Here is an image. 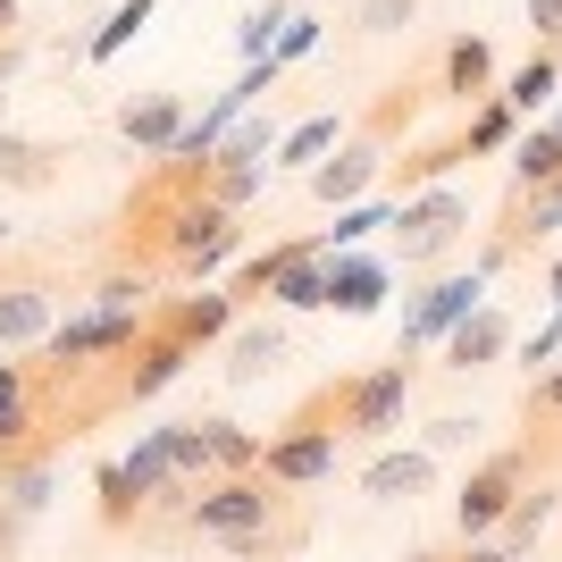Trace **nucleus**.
I'll list each match as a JSON object with an SVG mask.
<instances>
[{"instance_id":"f257e3e1","label":"nucleus","mask_w":562,"mask_h":562,"mask_svg":"<svg viewBox=\"0 0 562 562\" xmlns=\"http://www.w3.org/2000/svg\"><path fill=\"white\" fill-rule=\"evenodd\" d=\"M285 495H294V487H269L260 470H244V479H202L193 504H186V529H193V538L235 546L244 562H278L285 546L303 538V520H285V529H278Z\"/></svg>"},{"instance_id":"f03ea898","label":"nucleus","mask_w":562,"mask_h":562,"mask_svg":"<svg viewBox=\"0 0 562 562\" xmlns=\"http://www.w3.org/2000/svg\"><path fill=\"white\" fill-rule=\"evenodd\" d=\"M412 352H395V361H378V370L345 378V386H328V420L336 437H352V446H386L403 428V412H412Z\"/></svg>"},{"instance_id":"7ed1b4c3","label":"nucleus","mask_w":562,"mask_h":562,"mask_svg":"<svg viewBox=\"0 0 562 562\" xmlns=\"http://www.w3.org/2000/svg\"><path fill=\"white\" fill-rule=\"evenodd\" d=\"M336 446H345V437H336L328 395H319L260 446V479H269V487H319V479H336Z\"/></svg>"},{"instance_id":"20e7f679","label":"nucleus","mask_w":562,"mask_h":562,"mask_svg":"<svg viewBox=\"0 0 562 562\" xmlns=\"http://www.w3.org/2000/svg\"><path fill=\"white\" fill-rule=\"evenodd\" d=\"M462 235H470V202L453 186H428L412 202H395V260L403 269H437Z\"/></svg>"},{"instance_id":"39448f33","label":"nucleus","mask_w":562,"mask_h":562,"mask_svg":"<svg viewBox=\"0 0 562 562\" xmlns=\"http://www.w3.org/2000/svg\"><path fill=\"white\" fill-rule=\"evenodd\" d=\"M151 495H193V487L168 470V453L143 437L126 462L101 470V520H110V529H135V520H151Z\"/></svg>"},{"instance_id":"423d86ee","label":"nucleus","mask_w":562,"mask_h":562,"mask_svg":"<svg viewBox=\"0 0 562 562\" xmlns=\"http://www.w3.org/2000/svg\"><path fill=\"white\" fill-rule=\"evenodd\" d=\"M520 487H529V446L487 453V462L462 479V495H453V520H462V538H495V529H504V513L520 504Z\"/></svg>"},{"instance_id":"0eeeda50","label":"nucleus","mask_w":562,"mask_h":562,"mask_svg":"<svg viewBox=\"0 0 562 562\" xmlns=\"http://www.w3.org/2000/svg\"><path fill=\"white\" fill-rule=\"evenodd\" d=\"M479 303H487V278H479V269H453V278L420 285V294H412V311H403V345H395V352L446 345V336L462 328V319H470Z\"/></svg>"},{"instance_id":"6e6552de","label":"nucleus","mask_w":562,"mask_h":562,"mask_svg":"<svg viewBox=\"0 0 562 562\" xmlns=\"http://www.w3.org/2000/svg\"><path fill=\"white\" fill-rule=\"evenodd\" d=\"M143 336H151V311H85V319H68V328H50V361H59V370L126 361Z\"/></svg>"},{"instance_id":"1a4fd4ad","label":"nucleus","mask_w":562,"mask_h":562,"mask_svg":"<svg viewBox=\"0 0 562 562\" xmlns=\"http://www.w3.org/2000/svg\"><path fill=\"white\" fill-rule=\"evenodd\" d=\"M235 252H244V227H235V211H218V202H186V211L168 218V260H177L186 278H211Z\"/></svg>"},{"instance_id":"9d476101","label":"nucleus","mask_w":562,"mask_h":562,"mask_svg":"<svg viewBox=\"0 0 562 562\" xmlns=\"http://www.w3.org/2000/svg\"><path fill=\"white\" fill-rule=\"evenodd\" d=\"M378 177H386V135H370V126H361V135H345L328 160L311 168V202H328V211H352V202H361Z\"/></svg>"},{"instance_id":"9b49d317","label":"nucleus","mask_w":562,"mask_h":562,"mask_svg":"<svg viewBox=\"0 0 562 562\" xmlns=\"http://www.w3.org/2000/svg\"><path fill=\"white\" fill-rule=\"evenodd\" d=\"M554 227H562V177H546V186H513L504 227H495L487 244L504 260H520V252H538V244H554Z\"/></svg>"},{"instance_id":"f8f14e48","label":"nucleus","mask_w":562,"mask_h":562,"mask_svg":"<svg viewBox=\"0 0 562 562\" xmlns=\"http://www.w3.org/2000/svg\"><path fill=\"white\" fill-rule=\"evenodd\" d=\"M186 361H193V345H177V336L151 328L135 352H126V370H117V395H126V403H151L160 386H177V378H186Z\"/></svg>"},{"instance_id":"ddd939ff","label":"nucleus","mask_w":562,"mask_h":562,"mask_svg":"<svg viewBox=\"0 0 562 562\" xmlns=\"http://www.w3.org/2000/svg\"><path fill=\"white\" fill-rule=\"evenodd\" d=\"M428 487H437V453H420V446H395V453H378V462L361 470V495H370V504H420Z\"/></svg>"},{"instance_id":"4468645a","label":"nucleus","mask_w":562,"mask_h":562,"mask_svg":"<svg viewBox=\"0 0 562 562\" xmlns=\"http://www.w3.org/2000/svg\"><path fill=\"white\" fill-rule=\"evenodd\" d=\"M504 352H513V319H504L495 303H479L462 328L446 336V370H453V378H470V370H495Z\"/></svg>"},{"instance_id":"2eb2a0df","label":"nucleus","mask_w":562,"mask_h":562,"mask_svg":"<svg viewBox=\"0 0 562 562\" xmlns=\"http://www.w3.org/2000/svg\"><path fill=\"white\" fill-rule=\"evenodd\" d=\"M151 328L160 336H177V345H218V336L235 328V294L218 285V294H186V303H168V311H151Z\"/></svg>"},{"instance_id":"dca6fc26","label":"nucleus","mask_w":562,"mask_h":562,"mask_svg":"<svg viewBox=\"0 0 562 562\" xmlns=\"http://www.w3.org/2000/svg\"><path fill=\"white\" fill-rule=\"evenodd\" d=\"M437 93H453V101H495V50H487V34H453L446 43V59H437Z\"/></svg>"},{"instance_id":"f3484780","label":"nucleus","mask_w":562,"mask_h":562,"mask_svg":"<svg viewBox=\"0 0 562 562\" xmlns=\"http://www.w3.org/2000/svg\"><path fill=\"white\" fill-rule=\"evenodd\" d=\"M25 446H34V370L0 361V470H18Z\"/></svg>"},{"instance_id":"a211bd4d","label":"nucleus","mask_w":562,"mask_h":562,"mask_svg":"<svg viewBox=\"0 0 562 562\" xmlns=\"http://www.w3.org/2000/svg\"><path fill=\"white\" fill-rule=\"evenodd\" d=\"M386 303V260L370 252H328V311H345V319H361V311Z\"/></svg>"},{"instance_id":"6ab92c4d","label":"nucleus","mask_w":562,"mask_h":562,"mask_svg":"<svg viewBox=\"0 0 562 562\" xmlns=\"http://www.w3.org/2000/svg\"><path fill=\"white\" fill-rule=\"evenodd\" d=\"M117 135H126V151H168V143L186 135V93H143L117 110Z\"/></svg>"},{"instance_id":"aec40b11","label":"nucleus","mask_w":562,"mask_h":562,"mask_svg":"<svg viewBox=\"0 0 562 562\" xmlns=\"http://www.w3.org/2000/svg\"><path fill=\"white\" fill-rule=\"evenodd\" d=\"M269 303L278 311H328V252H319V244H294L285 269L269 278Z\"/></svg>"},{"instance_id":"412c9836","label":"nucleus","mask_w":562,"mask_h":562,"mask_svg":"<svg viewBox=\"0 0 562 562\" xmlns=\"http://www.w3.org/2000/svg\"><path fill=\"white\" fill-rule=\"evenodd\" d=\"M43 336H50V285L0 278V345H43Z\"/></svg>"},{"instance_id":"4be33fe9","label":"nucleus","mask_w":562,"mask_h":562,"mask_svg":"<svg viewBox=\"0 0 562 562\" xmlns=\"http://www.w3.org/2000/svg\"><path fill=\"white\" fill-rule=\"evenodd\" d=\"M453 160H470L462 135H437V143H420V151H403V160H395V202H412V193H428V186H446Z\"/></svg>"},{"instance_id":"5701e85b","label":"nucleus","mask_w":562,"mask_h":562,"mask_svg":"<svg viewBox=\"0 0 562 562\" xmlns=\"http://www.w3.org/2000/svg\"><path fill=\"white\" fill-rule=\"evenodd\" d=\"M554 85H562V50H538L529 68H513L504 85H495V101L513 117H538V110H554Z\"/></svg>"},{"instance_id":"b1692460","label":"nucleus","mask_w":562,"mask_h":562,"mask_svg":"<svg viewBox=\"0 0 562 562\" xmlns=\"http://www.w3.org/2000/svg\"><path fill=\"white\" fill-rule=\"evenodd\" d=\"M278 361H285V328H278V319H252V328H235V345H227V378H235V386L269 378Z\"/></svg>"},{"instance_id":"393cba45","label":"nucleus","mask_w":562,"mask_h":562,"mask_svg":"<svg viewBox=\"0 0 562 562\" xmlns=\"http://www.w3.org/2000/svg\"><path fill=\"white\" fill-rule=\"evenodd\" d=\"M151 446L168 453V470H177L186 487L211 479V420H168V428H151Z\"/></svg>"},{"instance_id":"a878e982","label":"nucleus","mask_w":562,"mask_h":562,"mask_svg":"<svg viewBox=\"0 0 562 562\" xmlns=\"http://www.w3.org/2000/svg\"><path fill=\"white\" fill-rule=\"evenodd\" d=\"M50 177H59V151L34 135H0V186H18V193H43Z\"/></svg>"},{"instance_id":"bb28decb","label":"nucleus","mask_w":562,"mask_h":562,"mask_svg":"<svg viewBox=\"0 0 562 562\" xmlns=\"http://www.w3.org/2000/svg\"><path fill=\"white\" fill-rule=\"evenodd\" d=\"M336 143H345V117H336V110H319V117H303V126H294V135L278 143V160H269V168H303V177H311V168L328 160Z\"/></svg>"},{"instance_id":"cd10ccee","label":"nucleus","mask_w":562,"mask_h":562,"mask_svg":"<svg viewBox=\"0 0 562 562\" xmlns=\"http://www.w3.org/2000/svg\"><path fill=\"white\" fill-rule=\"evenodd\" d=\"M546 177H562V126L554 117L513 135V186H546Z\"/></svg>"},{"instance_id":"c85d7f7f","label":"nucleus","mask_w":562,"mask_h":562,"mask_svg":"<svg viewBox=\"0 0 562 562\" xmlns=\"http://www.w3.org/2000/svg\"><path fill=\"white\" fill-rule=\"evenodd\" d=\"M269 143H278V117H235L227 126V143L211 151V168H269Z\"/></svg>"},{"instance_id":"c756f323","label":"nucleus","mask_w":562,"mask_h":562,"mask_svg":"<svg viewBox=\"0 0 562 562\" xmlns=\"http://www.w3.org/2000/svg\"><path fill=\"white\" fill-rule=\"evenodd\" d=\"M143 25H151V0H117L110 18H101V25H93V43H85V59H93V68H101V59H117V50L135 43Z\"/></svg>"},{"instance_id":"7c9ffc66","label":"nucleus","mask_w":562,"mask_h":562,"mask_svg":"<svg viewBox=\"0 0 562 562\" xmlns=\"http://www.w3.org/2000/svg\"><path fill=\"white\" fill-rule=\"evenodd\" d=\"M244 470H260V437L235 420H211V479H244Z\"/></svg>"},{"instance_id":"2f4dec72","label":"nucleus","mask_w":562,"mask_h":562,"mask_svg":"<svg viewBox=\"0 0 562 562\" xmlns=\"http://www.w3.org/2000/svg\"><path fill=\"white\" fill-rule=\"evenodd\" d=\"M546 520H554V495H546V487H520V504H513V513H504V529H495V538H504V546H495V554H513V562H520V546L538 538Z\"/></svg>"},{"instance_id":"473e14b6","label":"nucleus","mask_w":562,"mask_h":562,"mask_svg":"<svg viewBox=\"0 0 562 562\" xmlns=\"http://www.w3.org/2000/svg\"><path fill=\"white\" fill-rule=\"evenodd\" d=\"M0 495H9L0 513L34 520V513H43V504H50V470H43V462H18V470H0Z\"/></svg>"},{"instance_id":"72a5a7b5","label":"nucleus","mask_w":562,"mask_h":562,"mask_svg":"<svg viewBox=\"0 0 562 562\" xmlns=\"http://www.w3.org/2000/svg\"><path fill=\"white\" fill-rule=\"evenodd\" d=\"M462 143L470 151H513V110H504V101H479L470 126H462Z\"/></svg>"},{"instance_id":"f704fd0d","label":"nucleus","mask_w":562,"mask_h":562,"mask_svg":"<svg viewBox=\"0 0 562 562\" xmlns=\"http://www.w3.org/2000/svg\"><path fill=\"white\" fill-rule=\"evenodd\" d=\"M319 34H328V25L311 18V9H285V25H278V50H269V59H278V68H294V59H311V50H319Z\"/></svg>"},{"instance_id":"c9c22d12","label":"nucleus","mask_w":562,"mask_h":562,"mask_svg":"<svg viewBox=\"0 0 562 562\" xmlns=\"http://www.w3.org/2000/svg\"><path fill=\"white\" fill-rule=\"evenodd\" d=\"M278 25H285L278 0H269V9H252V18H244V34H235V50H244V59H269V50H278Z\"/></svg>"},{"instance_id":"e433bc0d","label":"nucleus","mask_w":562,"mask_h":562,"mask_svg":"<svg viewBox=\"0 0 562 562\" xmlns=\"http://www.w3.org/2000/svg\"><path fill=\"white\" fill-rule=\"evenodd\" d=\"M520 420H529V428H538V420H562V361L529 386V395H520Z\"/></svg>"},{"instance_id":"4c0bfd02","label":"nucleus","mask_w":562,"mask_h":562,"mask_svg":"<svg viewBox=\"0 0 562 562\" xmlns=\"http://www.w3.org/2000/svg\"><path fill=\"white\" fill-rule=\"evenodd\" d=\"M420 0H361V34H403Z\"/></svg>"},{"instance_id":"58836bf2","label":"nucleus","mask_w":562,"mask_h":562,"mask_svg":"<svg viewBox=\"0 0 562 562\" xmlns=\"http://www.w3.org/2000/svg\"><path fill=\"white\" fill-rule=\"evenodd\" d=\"M470 437H479V420H462V412H446V420H428V446H420V453H462Z\"/></svg>"},{"instance_id":"ea45409f","label":"nucleus","mask_w":562,"mask_h":562,"mask_svg":"<svg viewBox=\"0 0 562 562\" xmlns=\"http://www.w3.org/2000/svg\"><path fill=\"white\" fill-rule=\"evenodd\" d=\"M529 34L538 50H562V0H529Z\"/></svg>"},{"instance_id":"a19ab883","label":"nucleus","mask_w":562,"mask_h":562,"mask_svg":"<svg viewBox=\"0 0 562 562\" xmlns=\"http://www.w3.org/2000/svg\"><path fill=\"white\" fill-rule=\"evenodd\" d=\"M562 352V319H546L538 336H529V345H520V361H529V370H538V361H554Z\"/></svg>"},{"instance_id":"79ce46f5","label":"nucleus","mask_w":562,"mask_h":562,"mask_svg":"<svg viewBox=\"0 0 562 562\" xmlns=\"http://www.w3.org/2000/svg\"><path fill=\"white\" fill-rule=\"evenodd\" d=\"M546 303H554V319H562V252L546 260Z\"/></svg>"},{"instance_id":"37998d69","label":"nucleus","mask_w":562,"mask_h":562,"mask_svg":"<svg viewBox=\"0 0 562 562\" xmlns=\"http://www.w3.org/2000/svg\"><path fill=\"white\" fill-rule=\"evenodd\" d=\"M9 546H18V513H0V554H9Z\"/></svg>"},{"instance_id":"c03bdc74","label":"nucleus","mask_w":562,"mask_h":562,"mask_svg":"<svg viewBox=\"0 0 562 562\" xmlns=\"http://www.w3.org/2000/svg\"><path fill=\"white\" fill-rule=\"evenodd\" d=\"M9 76H18V50H9V43H0V85H9Z\"/></svg>"},{"instance_id":"a18cd8bd","label":"nucleus","mask_w":562,"mask_h":562,"mask_svg":"<svg viewBox=\"0 0 562 562\" xmlns=\"http://www.w3.org/2000/svg\"><path fill=\"white\" fill-rule=\"evenodd\" d=\"M9 25H18V0H0V34H9Z\"/></svg>"},{"instance_id":"49530a36","label":"nucleus","mask_w":562,"mask_h":562,"mask_svg":"<svg viewBox=\"0 0 562 562\" xmlns=\"http://www.w3.org/2000/svg\"><path fill=\"white\" fill-rule=\"evenodd\" d=\"M462 562H513V554H462Z\"/></svg>"},{"instance_id":"de8ad7c7","label":"nucleus","mask_w":562,"mask_h":562,"mask_svg":"<svg viewBox=\"0 0 562 562\" xmlns=\"http://www.w3.org/2000/svg\"><path fill=\"white\" fill-rule=\"evenodd\" d=\"M403 562H453V554H403Z\"/></svg>"},{"instance_id":"09e8293b","label":"nucleus","mask_w":562,"mask_h":562,"mask_svg":"<svg viewBox=\"0 0 562 562\" xmlns=\"http://www.w3.org/2000/svg\"><path fill=\"white\" fill-rule=\"evenodd\" d=\"M0 244H9V227H0Z\"/></svg>"},{"instance_id":"8fccbe9b","label":"nucleus","mask_w":562,"mask_h":562,"mask_svg":"<svg viewBox=\"0 0 562 562\" xmlns=\"http://www.w3.org/2000/svg\"><path fill=\"white\" fill-rule=\"evenodd\" d=\"M554 126H562V110H554Z\"/></svg>"},{"instance_id":"3c124183","label":"nucleus","mask_w":562,"mask_h":562,"mask_svg":"<svg viewBox=\"0 0 562 562\" xmlns=\"http://www.w3.org/2000/svg\"><path fill=\"white\" fill-rule=\"evenodd\" d=\"M186 562H202V554H186Z\"/></svg>"}]
</instances>
